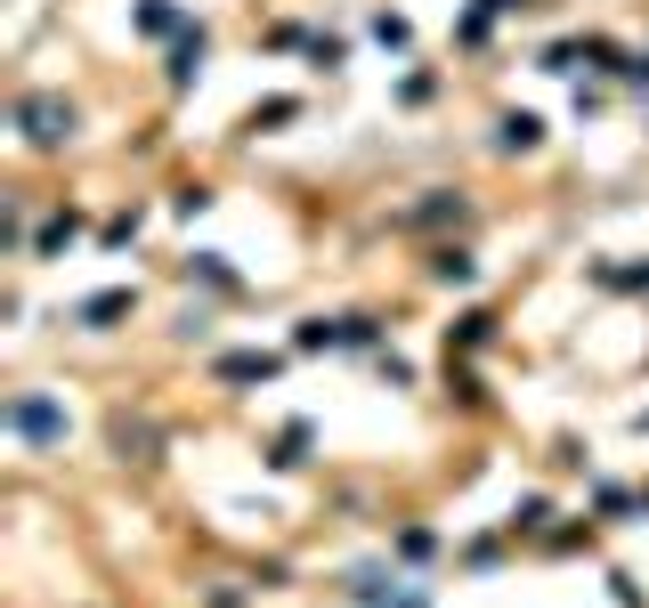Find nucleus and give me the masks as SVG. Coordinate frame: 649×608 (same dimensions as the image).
Segmentation results:
<instances>
[{
	"label": "nucleus",
	"instance_id": "nucleus-1",
	"mask_svg": "<svg viewBox=\"0 0 649 608\" xmlns=\"http://www.w3.org/2000/svg\"><path fill=\"white\" fill-rule=\"evenodd\" d=\"M16 122H25L33 146H66L74 138V106H66V98H49V90H33L25 106H16Z\"/></svg>",
	"mask_w": 649,
	"mask_h": 608
},
{
	"label": "nucleus",
	"instance_id": "nucleus-2",
	"mask_svg": "<svg viewBox=\"0 0 649 608\" xmlns=\"http://www.w3.org/2000/svg\"><path fill=\"white\" fill-rule=\"evenodd\" d=\"M9 430L33 438V447H49V438H66V414H57L49 397H9Z\"/></svg>",
	"mask_w": 649,
	"mask_h": 608
},
{
	"label": "nucleus",
	"instance_id": "nucleus-3",
	"mask_svg": "<svg viewBox=\"0 0 649 608\" xmlns=\"http://www.w3.org/2000/svg\"><path fill=\"white\" fill-rule=\"evenodd\" d=\"M122 308H131V292H98V301L81 308V325H107V317H122Z\"/></svg>",
	"mask_w": 649,
	"mask_h": 608
},
{
	"label": "nucleus",
	"instance_id": "nucleus-4",
	"mask_svg": "<svg viewBox=\"0 0 649 608\" xmlns=\"http://www.w3.org/2000/svg\"><path fill=\"white\" fill-rule=\"evenodd\" d=\"M536 138H544L536 114H504V146H536Z\"/></svg>",
	"mask_w": 649,
	"mask_h": 608
},
{
	"label": "nucleus",
	"instance_id": "nucleus-5",
	"mask_svg": "<svg viewBox=\"0 0 649 608\" xmlns=\"http://www.w3.org/2000/svg\"><path fill=\"white\" fill-rule=\"evenodd\" d=\"M430 268H438V277H447V284H471V251H438Z\"/></svg>",
	"mask_w": 649,
	"mask_h": 608
},
{
	"label": "nucleus",
	"instance_id": "nucleus-6",
	"mask_svg": "<svg viewBox=\"0 0 649 608\" xmlns=\"http://www.w3.org/2000/svg\"><path fill=\"white\" fill-rule=\"evenodd\" d=\"M220 373H227V382H260V373H277V365H268V358H227Z\"/></svg>",
	"mask_w": 649,
	"mask_h": 608
},
{
	"label": "nucleus",
	"instance_id": "nucleus-7",
	"mask_svg": "<svg viewBox=\"0 0 649 608\" xmlns=\"http://www.w3.org/2000/svg\"><path fill=\"white\" fill-rule=\"evenodd\" d=\"M138 25H146V33H171V25H179V9H171V0H146Z\"/></svg>",
	"mask_w": 649,
	"mask_h": 608
}]
</instances>
